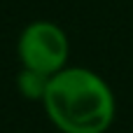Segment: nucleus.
<instances>
[{"label":"nucleus","mask_w":133,"mask_h":133,"mask_svg":"<svg viewBox=\"0 0 133 133\" xmlns=\"http://www.w3.org/2000/svg\"><path fill=\"white\" fill-rule=\"evenodd\" d=\"M16 56L21 61V68H30L51 77L70 65V37L56 21H30L19 33Z\"/></svg>","instance_id":"2"},{"label":"nucleus","mask_w":133,"mask_h":133,"mask_svg":"<svg viewBox=\"0 0 133 133\" xmlns=\"http://www.w3.org/2000/svg\"><path fill=\"white\" fill-rule=\"evenodd\" d=\"M42 108L58 133H108L117 119L110 82L87 65H65L51 75Z\"/></svg>","instance_id":"1"},{"label":"nucleus","mask_w":133,"mask_h":133,"mask_svg":"<svg viewBox=\"0 0 133 133\" xmlns=\"http://www.w3.org/2000/svg\"><path fill=\"white\" fill-rule=\"evenodd\" d=\"M47 87H49V75H44V72L30 70V68H21L19 75H16V89H19V94L26 101L42 103V98L47 94Z\"/></svg>","instance_id":"3"}]
</instances>
